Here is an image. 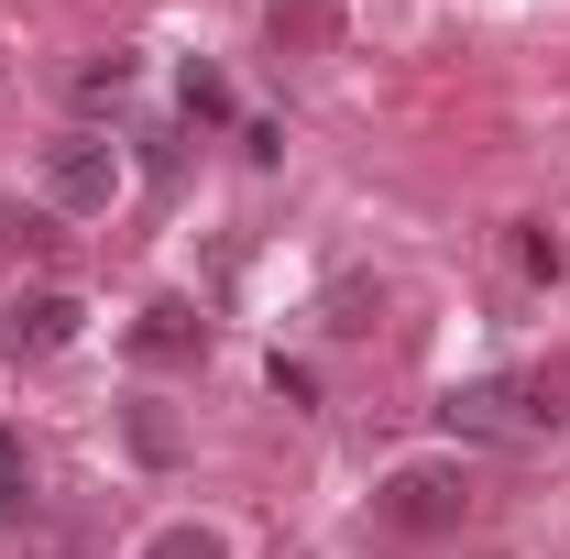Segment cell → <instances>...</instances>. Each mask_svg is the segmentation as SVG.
I'll list each match as a JSON object with an SVG mask.
<instances>
[{"instance_id":"cell-1","label":"cell","mask_w":570,"mask_h":559,"mask_svg":"<svg viewBox=\"0 0 570 559\" xmlns=\"http://www.w3.org/2000/svg\"><path fill=\"white\" fill-rule=\"evenodd\" d=\"M570 406L549 373H472V384H450L439 395V428L450 439H494V450H515V439H549Z\"/></svg>"},{"instance_id":"cell-2","label":"cell","mask_w":570,"mask_h":559,"mask_svg":"<svg viewBox=\"0 0 570 559\" xmlns=\"http://www.w3.org/2000/svg\"><path fill=\"white\" fill-rule=\"evenodd\" d=\"M45 209H67V219H88V209H110L121 198V143H99V133H67L56 154H45Z\"/></svg>"},{"instance_id":"cell-3","label":"cell","mask_w":570,"mask_h":559,"mask_svg":"<svg viewBox=\"0 0 570 559\" xmlns=\"http://www.w3.org/2000/svg\"><path fill=\"white\" fill-rule=\"evenodd\" d=\"M77 330H88V307H77L67 285H22V296L0 307V351H11V362H56Z\"/></svg>"},{"instance_id":"cell-4","label":"cell","mask_w":570,"mask_h":559,"mask_svg":"<svg viewBox=\"0 0 570 559\" xmlns=\"http://www.w3.org/2000/svg\"><path fill=\"white\" fill-rule=\"evenodd\" d=\"M373 516H384V527H406V538H439V527H461V516H472V483H461V472H395V483L373 493Z\"/></svg>"},{"instance_id":"cell-5","label":"cell","mask_w":570,"mask_h":559,"mask_svg":"<svg viewBox=\"0 0 570 559\" xmlns=\"http://www.w3.org/2000/svg\"><path fill=\"white\" fill-rule=\"evenodd\" d=\"M132 351L142 362H187V351H209V330H198V307H142Z\"/></svg>"},{"instance_id":"cell-6","label":"cell","mask_w":570,"mask_h":559,"mask_svg":"<svg viewBox=\"0 0 570 559\" xmlns=\"http://www.w3.org/2000/svg\"><path fill=\"white\" fill-rule=\"evenodd\" d=\"M504 253H515V275H527V285L560 275V231H538V219H515V242H504Z\"/></svg>"},{"instance_id":"cell-7","label":"cell","mask_w":570,"mask_h":559,"mask_svg":"<svg viewBox=\"0 0 570 559\" xmlns=\"http://www.w3.org/2000/svg\"><path fill=\"white\" fill-rule=\"evenodd\" d=\"M0 516H11V527L33 516V461H22V439H11V428H0Z\"/></svg>"},{"instance_id":"cell-8","label":"cell","mask_w":570,"mask_h":559,"mask_svg":"<svg viewBox=\"0 0 570 559\" xmlns=\"http://www.w3.org/2000/svg\"><path fill=\"white\" fill-rule=\"evenodd\" d=\"M110 99H132V56H99V67H77V110H110Z\"/></svg>"},{"instance_id":"cell-9","label":"cell","mask_w":570,"mask_h":559,"mask_svg":"<svg viewBox=\"0 0 570 559\" xmlns=\"http://www.w3.org/2000/svg\"><path fill=\"white\" fill-rule=\"evenodd\" d=\"M187 121H230V77L219 67H187Z\"/></svg>"},{"instance_id":"cell-10","label":"cell","mask_w":570,"mask_h":559,"mask_svg":"<svg viewBox=\"0 0 570 559\" xmlns=\"http://www.w3.org/2000/svg\"><path fill=\"white\" fill-rule=\"evenodd\" d=\"M142 559H230V549H219L209 527H165V538H154V549H142Z\"/></svg>"}]
</instances>
